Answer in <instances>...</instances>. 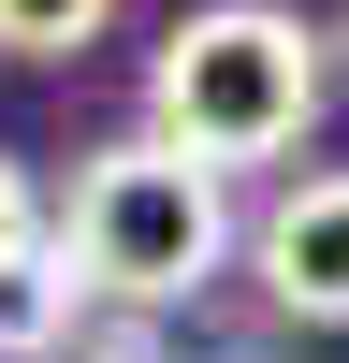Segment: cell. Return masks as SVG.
<instances>
[{"mask_svg": "<svg viewBox=\"0 0 349 363\" xmlns=\"http://www.w3.org/2000/svg\"><path fill=\"white\" fill-rule=\"evenodd\" d=\"M58 247H73V277L102 291L116 320H160V306H189L233 262V189L204 160H174V145H102V160H73Z\"/></svg>", "mask_w": 349, "mask_h": 363, "instance_id": "7a4b0ae2", "label": "cell"}, {"mask_svg": "<svg viewBox=\"0 0 349 363\" xmlns=\"http://www.w3.org/2000/svg\"><path fill=\"white\" fill-rule=\"evenodd\" d=\"M335 102V44L277 0H204L160 58H145V145L204 174H262L306 145V116Z\"/></svg>", "mask_w": 349, "mask_h": 363, "instance_id": "6da1fadb", "label": "cell"}, {"mask_svg": "<svg viewBox=\"0 0 349 363\" xmlns=\"http://www.w3.org/2000/svg\"><path fill=\"white\" fill-rule=\"evenodd\" d=\"M248 277H262L277 320L349 335V160H335V174H291V189L248 218Z\"/></svg>", "mask_w": 349, "mask_h": 363, "instance_id": "3957f363", "label": "cell"}, {"mask_svg": "<svg viewBox=\"0 0 349 363\" xmlns=\"http://www.w3.org/2000/svg\"><path fill=\"white\" fill-rule=\"evenodd\" d=\"M58 363H174V349H160V320H102V335H73Z\"/></svg>", "mask_w": 349, "mask_h": 363, "instance_id": "52a82bcc", "label": "cell"}, {"mask_svg": "<svg viewBox=\"0 0 349 363\" xmlns=\"http://www.w3.org/2000/svg\"><path fill=\"white\" fill-rule=\"evenodd\" d=\"M87 335V277H73V247H29V262H0V363H58Z\"/></svg>", "mask_w": 349, "mask_h": 363, "instance_id": "277c9868", "label": "cell"}, {"mask_svg": "<svg viewBox=\"0 0 349 363\" xmlns=\"http://www.w3.org/2000/svg\"><path fill=\"white\" fill-rule=\"evenodd\" d=\"M102 15L116 0H0V58H73V44H102Z\"/></svg>", "mask_w": 349, "mask_h": 363, "instance_id": "5b68a950", "label": "cell"}, {"mask_svg": "<svg viewBox=\"0 0 349 363\" xmlns=\"http://www.w3.org/2000/svg\"><path fill=\"white\" fill-rule=\"evenodd\" d=\"M44 247V189H29V160H0V262Z\"/></svg>", "mask_w": 349, "mask_h": 363, "instance_id": "8992f818", "label": "cell"}]
</instances>
